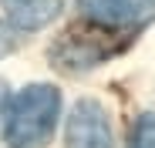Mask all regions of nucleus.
Returning a JSON list of instances; mask_svg holds the SVG:
<instances>
[{"label": "nucleus", "instance_id": "1", "mask_svg": "<svg viewBox=\"0 0 155 148\" xmlns=\"http://www.w3.org/2000/svg\"><path fill=\"white\" fill-rule=\"evenodd\" d=\"M61 111V94L51 84H31L24 88L7 114V145L10 148H41Z\"/></svg>", "mask_w": 155, "mask_h": 148}, {"label": "nucleus", "instance_id": "2", "mask_svg": "<svg viewBox=\"0 0 155 148\" xmlns=\"http://www.w3.org/2000/svg\"><path fill=\"white\" fill-rule=\"evenodd\" d=\"M68 148H111V121L108 111L98 101L84 98L78 101L71 118H68V131H64Z\"/></svg>", "mask_w": 155, "mask_h": 148}, {"label": "nucleus", "instance_id": "3", "mask_svg": "<svg viewBox=\"0 0 155 148\" xmlns=\"http://www.w3.org/2000/svg\"><path fill=\"white\" fill-rule=\"evenodd\" d=\"M81 14L101 27H138L155 17V0H81Z\"/></svg>", "mask_w": 155, "mask_h": 148}, {"label": "nucleus", "instance_id": "4", "mask_svg": "<svg viewBox=\"0 0 155 148\" xmlns=\"http://www.w3.org/2000/svg\"><path fill=\"white\" fill-rule=\"evenodd\" d=\"M74 51L81 54V57H78V67H88V64H98L101 57L108 54V44L98 40V37H88V34H81V31H71V34H64V37L58 40L51 61H58V57H64V54H74ZM78 67H74V71H78Z\"/></svg>", "mask_w": 155, "mask_h": 148}, {"label": "nucleus", "instance_id": "5", "mask_svg": "<svg viewBox=\"0 0 155 148\" xmlns=\"http://www.w3.org/2000/svg\"><path fill=\"white\" fill-rule=\"evenodd\" d=\"M7 17L20 27H44L58 14V0H0Z\"/></svg>", "mask_w": 155, "mask_h": 148}, {"label": "nucleus", "instance_id": "6", "mask_svg": "<svg viewBox=\"0 0 155 148\" xmlns=\"http://www.w3.org/2000/svg\"><path fill=\"white\" fill-rule=\"evenodd\" d=\"M128 148H155V111H148L135 121L132 135H128Z\"/></svg>", "mask_w": 155, "mask_h": 148}]
</instances>
